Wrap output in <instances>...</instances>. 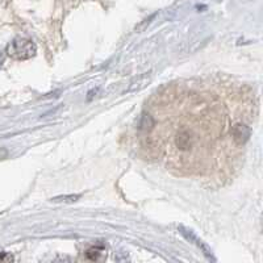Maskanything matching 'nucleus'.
Returning a JSON list of instances; mask_svg holds the SVG:
<instances>
[{"instance_id":"7ed1b4c3","label":"nucleus","mask_w":263,"mask_h":263,"mask_svg":"<svg viewBox=\"0 0 263 263\" xmlns=\"http://www.w3.org/2000/svg\"><path fill=\"white\" fill-rule=\"evenodd\" d=\"M2 62H3V57H2V54H0V65H2Z\"/></svg>"},{"instance_id":"f03ea898","label":"nucleus","mask_w":263,"mask_h":263,"mask_svg":"<svg viewBox=\"0 0 263 263\" xmlns=\"http://www.w3.org/2000/svg\"><path fill=\"white\" fill-rule=\"evenodd\" d=\"M79 196H74V195H71V196H62V197H55L54 199V201H69V203H72V201H75L77 199H78Z\"/></svg>"},{"instance_id":"f257e3e1","label":"nucleus","mask_w":263,"mask_h":263,"mask_svg":"<svg viewBox=\"0 0 263 263\" xmlns=\"http://www.w3.org/2000/svg\"><path fill=\"white\" fill-rule=\"evenodd\" d=\"M37 48L32 40L24 37H16L7 45V54L13 60L25 61L36 55Z\"/></svg>"}]
</instances>
